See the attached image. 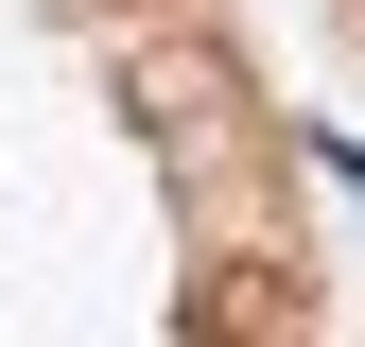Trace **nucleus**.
<instances>
[{
    "instance_id": "obj_1",
    "label": "nucleus",
    "mask_w": 365,
    "mask_h": 347,
    "mask_svg": "<svg viewBox=\"0 0 365 347\" xmlns=\"http://www.w3.org/2000/svg\"><path fill=\"white\" fill-rule=\"evenodd\" d=\"M122 105L174 139V174L192 191H226V174H261V105H244V53H226L209 18H157V35H122Z\"/></svg>"
},
{
    "instance_id": "obj_2",
    "label": "nucleus",
    "mask_w": 365,
    "mask_h": 347,
    "mask_svg": "<svg viewBox=\"0 0 365 347\" xmlns=\"http://www.w3.org/2000/svg\"><path fill=\"white\" fill-rule=\"evenodd\" d=\"M105 18H122V35H157V18H209V0H105Z\"/></svg>"
}]
</instances>
